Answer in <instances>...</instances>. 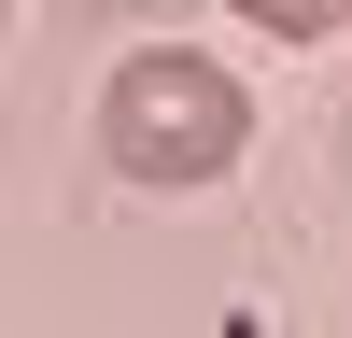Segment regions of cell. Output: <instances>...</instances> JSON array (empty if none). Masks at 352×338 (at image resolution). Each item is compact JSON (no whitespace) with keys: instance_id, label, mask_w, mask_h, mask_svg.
<instances>
[{"instance_id":"4","label":"cell","mask_w":352,"mask_h":338,"mask_svg":"<svg viewBox=\"0 0 352 338\" xmlns=\"http://www.w3.org/2000/svg\"><path fill=\"white\" fill-rule=\"evenodd\" d=\"M338 169H352V127H338Z\"/></svg>"},{"instance_id":"3","label":"cell","mask_w":352,"mask_h":338,"mask_svg":"<svg viewBox=\"0 0 352 338\" xmlns=\"http://www.w3.org/2000/svg\"><path fill=\"white\" fill-rule=\"evenodd\" d=\"M0 43H14V0H0Z\"/></svg>"},{"instance_id":"1","label":"cell","mask_w":352,"mask_h":338,"mask_svg":"<svg viewBox=\"0 0 352 338\" xmlns=\"http://www.w3.org/2000/svg\"><path fill=\"white\" fill-rule=\"evenodd\" d=\"M240 155H254V84L226 56H197V43L113 56V84H99V169L113 183L184 197V183H226Z\"/></svg>"},{"instance_id":"2","label":"cell","mask_w":352,"mask_h":338,"mask_svg":"<svg viewBox=\"0 0 352 338\" xmlns=\"http://www.w3.org/2000/svg\"><path fill=\"white\" fill-rule=\"evenodd\" d=\"M226 14L268 43H352V0H226Z\"/></svg>"}]
</instances>
